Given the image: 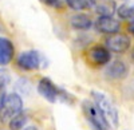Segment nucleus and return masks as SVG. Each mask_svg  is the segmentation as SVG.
Wrapping results in <instances>:
<instances>
[{
  "label": "nucleus",
  "instance_id": "obj_1",
  "mask_svg": "<svg viewBox=\"0 0 134 130\" xmlns=\"http://www.w3.org/2000/svg\"><path fill=\"white\" fill-rule=\"evenodd\" d=\"M91 97L94 99L95 106L98 107L99 113L102 114L105 121L107 122L109 127L110 129H117L118 123H119V115H118V110H117L114 102L102 91H95L94 90V91H91Z\"/></svg>",
  "mask_w": 134,
  "mask_h": 130
},
{
  "label": "nucleus",
  "instance_id": "obj_16",
  "mask_svg": "<svg viewBox=\"0 0 134 130\" xmlns=\"http://www.w3.org/2000/svg\"><path fill=\"white\" fill-rule=\"evenodd\" d=\"M117 12L121 19H134V4H122Z\"/></svg>",
  "mask_w": 134,
  "mask_h": 130
},
{
  "label": "nucleus",
  "instance_id": "obj_8",
  "mask_svg": "<svg viewBox=\"0 0 134 130\" xmlns=\"http://www.w3.org/2000/svg\"><path fill=\"white\" fill-rule=\"evenodd\" d=\"M95 28L102 34L110 35V34H114V32H118L121 24L113 16H99L95 21Z\"/></svg>",
  "mask_w": 134,
  "mask_h": 130
},
{
  "label": "nucleus",
  "instance_id": "obj_7",
  "mask_svg": "<svg viewBox=\"0 0 134 130\" xmlns=\"http://www.w3.org/2000/svg\"><path fill=\"white\" fill-rule=\"evenodd\" d=\"M86 59L93 66H105L110 62V51L103 46H93L87 50Z\"/></svg>",
  "mask_w": 134,
  "mask_h": 130
},
{
  "label": "nucleus",
  "instance_id": "obj_13",
  "mask_svg": "<svg viewBox=\"0 0 134 130\" xmlns=\"http://www.w3.org/2000/svg\"><path fill=\"white\" fill-rule=\"evenodd\" d=\"M66 3L74 11H83L87 8H91L94 4V0H66Z\"/></svg>",
  "mask_w": 134,
  "mask_h": 130
},
{
  "label": "nucleus",
  "instance_id": "obj_15",
  "mask_svg": "<svg viewBox=\"0 0 134 130\" xmlns=\"http://www.w3.org/2000/svg\"><path fill=\"white\" fill-rule=\"evenodd\" d=\"M9 83V72L7 70H0V103H2L4 95H5V89Z\"/></svg>",
  "mask_w": 134,
  "mask_h": 130
},
{
  "label": "nucleus",
  "instance_id": "obj_10",
  "mask_svg": "<svg viewBox=\"0 0 134 130\" xmlns=\"http://www.w3.org/2000/svg\"><path fill=\"white\" fill-rule=\"evenodd\" d=\"M127 66L122 60H114L106 67V77L110 79H124L127 75Z\"/></svg>",
  "mask_w": 134,
  "mask_h": 130
},
{
  "label": "nucleus",
  "instance_id": "obj_11",
  "mask_svg": "<svg viewBox=\"0 0 134 130\" xmlns=\"http://www.w3.org/2000/svg\"><path fill=\"white\" fill-rule=\"evenodd\" d=\"M93 7L100 16H113L117 9L114 0H94Z\"/></svg>",
  "mask_w": 134,
  "mask_h": 130
},
{
  "label": "nucleus",
  "instance_id": "obj_17",
  "mask_svg": "<svg viewBox=\"0 0 134 130\" xmlns=\"http://www.w3.org/2000/svg\"><path fill=\"white\" fill-rule=\"evenodd\" d=\"M39 2L54 8H62V0H39Z\"/></svg>",
  "mask_w": 134,
  "mask_h": 130
},
{
  "label": "nucleus",
  "instance_id": "obj_18",
  "mask_svg": "<svg viewBox=\"0 0 134 130\" xmlns=\"http://www.w3.org/2000/svg\"><path fill=\"white\" fill-rule=\"evenodd\" d=\"M127 28H129V31L131 32V34L134 35V20H131L130 23H129V26H127Z\"/></svg>",
  "mask_w": 134,
  "mask_h": 130
},
{
  "label": "nucleus",
  "instance_id": "obj_6",
  "mask_svg": "<svg viewBox=\"0 0 134 130\" xmlns=\"http://www.w3.org/2000/svg\"><path fill=\"white\" fill-rule=\"evenodd\" d=\"M105 46L109 51L111 52H117V54H122L125 52L129 47H130V39L127 35L121 34V32H114L110 34L106 39H105Z\"/></svg>",
  "mask_w": 134,
  "mask_h": 130
},
{
  "label": "nucleus",
  "instance_id": "obj_4",
  "mask_svg": "<svg viewBox=\"0 0 134 130\" xmlns=\"http://www.w3.org/2000/svg\"><path fill=\"white\" fill-rule=\"evenodd\" d=\"M82 111L86 117L87 122L91 125L93 130H110L107 122L105 121L102 114L99 113L98 107L95 106L94 102L88 101V99H85L82 102Z\"/></svg>",
  "mask_w": 134,
  "mask_h": 130
},
{
  "label": "nucleus",
  "instance_id": "obj_3",
  "mask_svg": "<svg viewBox=\"0 0 134 130\" xmlns=\"http://www.w3.org/2000/svg\"><path fill=\"white\" fill-rule=\"evenodd\" d=\"M38 91L43 97L44 99H47L51 103H55L57 101L62 99L64 102L69 101L70 95L67 94L64 90L59 89L55 83H52L48 78H42L38 83Z\"/></svg>",
  "mask_w": 134,
  "mask_h": 130
},
{
  "label": "nucleus",
  "instance_id": "obj_19",
  "mask_svg": "<svg viewBox=\"0 0 134 130\" xmlns=\"http://www.w3.org/2000/svg\"><path fill=\"white\" fill-rule=\"evenodd\" d=\"M23 130H38L35 126H28V127H26V129H23Z\"/></svg>",
  "mask_w": 134,
  "mask_h": 130
},
{
  "label": "nucleus",
  "instance_id": "obj_9",
  "mask_svg": "<svg viewBox=\"0 0 134 130\" xmlns=\"http://www.w3.org/2000/svg\"><path fill=\"white\" fill-rule=\"evenodd\" d=\"M15 55V47L9 39L0 36V66H7V64L14 59Z\"/></svg>",
  "mask_w": 134,
  "mask_h": 130
},
{
  "label": "nucleus",
  "instance_id": "obj_20",
  "mask_svg": "<svg viewBox=\"0 0 134 130\" xmlns=\"http://www.w3.org/2000/svg\"><path fill=\"white\" fill-rule=\"evenodd\" d=\"M131 59L134 60V48H133V51H131Z\"/></svg>",
  "mask_w": 134,
  "mask_h": 130
},
{
  "label": "nucleus",
  "instance_id": "obj_5",
  "mask_svg": "<svg viewBox=\"0 0 134 130\" xmlns=\"http://www.w3.org/2000/svg\"><path fill=\"white\" fill-rule=\"evenodd\" d=\"M18 66L23 70H38L42 69L46 62H44V58L40 52L35 51V50H30V51H24L21 52L20 55L18 56Z\"/></svg>",
  "mask_w": 134,
  "mask_h": 130
},
{
  "label": "nucleus",
  "instance_id": "obj_2",
  "mask_svg": "<svg viewBox=\"0 0 134 130\" xmlns=\"http://www.w3.org/2000/svg\"><path fill=\"white\" fill-rule=\"evenodd\" d=\"M23 110V101L20 95L16 93L5 94L0 103V121L8 122L11 118H14Z\"/></svg>",
  "mask_w": 134,
  "mask_h": 130
},
{
  "label": "nucleus",
  "instance_id": "obj_14",
  "mask_svg": "<svg viewBox=\"0 0 134 130\" xmlns=\"http://www.w3.org/2000/svg\"><path fill=\"white\" fill-rule=\"evenodd\" d=\"M26 122H27L26 114L19 113L18 115H15L14 118H11V120L8 121V125H9V129L11 130H20V129L24 127Z\"/></svg>",
  "mask_w": 134,
  "mask_h": 130
},
{
  "label": "nucleus",
  "instance_id": "obj_12",
  "mask_svg": "<svg viewBox=\"0 0 134 130\" xmlns=\"http://www.w3.org/2000/svg\"><path fill=\"white\" fill-rule=\"evenodd\" d=\"M70 23H71L72 28H75V30H82V31L88 30V28L93 26L91 19L88 18L87 15H85V14H75L74 16H71Z\"/></svg>",
  "mask_w": 134,
  "mask_h": 130
}]
</instances>
